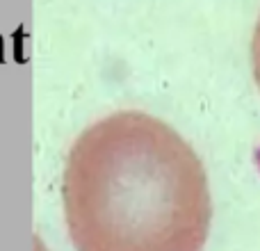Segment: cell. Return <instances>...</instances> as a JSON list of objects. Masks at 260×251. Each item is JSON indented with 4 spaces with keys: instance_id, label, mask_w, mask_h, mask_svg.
Here are the masks:
<instances>
[{
    "instance_id": "obj_1",
    "label": "cell",
    "mask_w": 260,
    "mask_h": 251,
    "mask_svg": "<svg viewBox=\"0 0 260 251\" xmlns=\"http://www.w3.org/2000/svg\"><path fill=\"white\" fill-rule=\"evenodd\" d=\"M62 206L76 251H203L212 219L201 158L137 110L80 133L64 162Z\"/></svg>"
},
{
    "instance_id": "obj_2",
    "label": "cell",
    "mask_w": 260,
    "mask_h": 251,
    "mask_svg": "<svg viewBox=\"0 0 260 251\" xmlns=\"http://www.w3.org/2000/svg\"><path fill=\"white\" fill-rule=\"evenodd\" d=\"M251 67H253V78H256L260 89V16L256 27H253V39H251Z\"/></svg>"
}]
</instances>
